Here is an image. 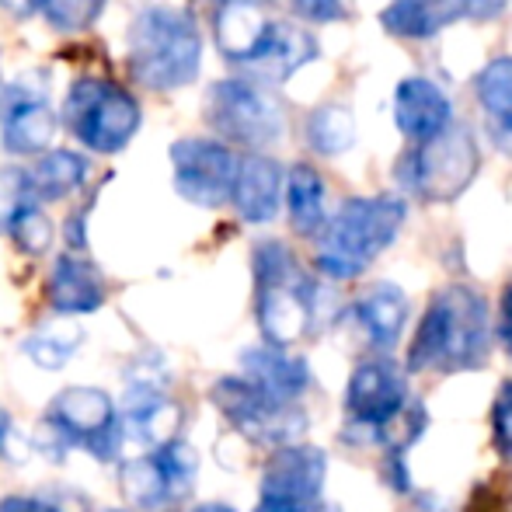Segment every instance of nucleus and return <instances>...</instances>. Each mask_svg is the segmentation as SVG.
Returning a JSON list of instances; mask_svg holds the SVG:
<instances>
[{
    "label": "nucleus",
    "instance_id": "f257e3e1",
    "mask_svg": "<svg viewBox=\"0 0 512 512\" xmlns=\"http://www.w3.org/2000/svg\"><path fill=\"white\" fill-rule=\"evenodd\" d=\"M492 349L488 304L471 286H443L429 300L415 338L408 345L411 373H464L478 370Z\"/></svg>",
    "mask_w": 512,
    "mask_h": 512
},
{
    "label": "nucleus",
    "instance_id": "f03ea898",
    "mask_svg": "<svg viewBox=\"0 0 512 512\" xmlns=\"http://www.w3.org/2000/svg\"><path fill=\"white\" fill-rule=\"evenodd\" d=\"M213 35L227 60L265 81H286L317 56L314 35L290 21H276L262 0H223Z\"/></svg>",
    "mask_w": 512,
    "mask_h": 512
},
{
    "label": "nucleus",
    "instance_id": "7ed1b4c3",
    "mask_svg": "<svg viewBox=\"0 0 512 512\" xmlns=\"http://www.w3.org/2000/svg\"><path fill=\"white\" fill-rule=\"evenodd\" d=\"M408 206L401 196H356L328 220L317 237L314 265L335 283L359 279L405 227Z\"/></svg>",
    "mask_w": 512,
    "mask_h": 512
},
{
    "label": "nucleus",
    "instance_id": "20e7f679",
    "mask_svg": "<svg viewBox=\"0 0 512 512\" xmlns=\"http://www.w3.org/2000/svg\"><path fill=\"white\" fill-rule=\"evenodd\" d=\"M317 286L283 241L255 248V317L265 345L290 349L314 328Z\"/></svg>",
    "mask_w": 512,
    "mask_h": 512
},
{
    "label": "nucleus",
    "instance_id": "39448f33",
    "mask_svg": "<svg viewBox=\"0 0 512 512\" xmlns=\"http://www.w3.org/2000/svg\"><path fill=\"white\" fill-rule=\"evenodd\" d=\"M203 39L182 7H147L129 28V70L150 91H175L196 81Z\"/></svg>",
    "mask_w": 512,
    "mask_h": 512
},
{
    "label": "nucleus",
    "instance_id": "423d86ee",
    "mask_svg": "<svg viewBox=\"0 0 512 512\" xmlns=\"http://www.w3.org/2000/svg\"><path fill=\"white\" fill-rule=\"evenodd\" d=\"M481 154L464 126H450L429 143H415L394 168L401 189L425 203H453L478 178Z\"/></svg>",
    "mask_w": 512,
    "mask_h": 512
},
{
    "label": "nucleus",
    "instance_id": "0eeeda50",
    "mask_svg": "<svg viewBox=\"0 0 512 512\" xmlns=\"http://www.w3.org/2000/svg\"><path fill=\"white\" fill-rule=\"evenodd\" d=\"M63 122L88 150L119 154L140 129V102L115 81L81 77L67 91Z\"/></svg>",
    "mask_w": 512,
    "mask_h": 512
},
{
    "label": "nucleus",
    "instance_id": "6e6552de",
    "mask_svg": "<svg viewBox=\"0 0 512 512\" xmlns=\"http://www.w3.org/2000/svg\"><path fill=\"white\" fill-rule=\"evenodd\" d=\"M213 405L220 408V415L234 425L241 436H248L251 443L272 446H297V439L307 429V415L297 401H279L272 394L258 391L251 380L244 377H220L209 391Z\"/></svg>",
    "mask_w": 512,
    "mask_h": 512
},
{
    "label": "nucleus",
    "instance_id": "1a4fd4ad",
    "mask_svg": "<svg viewBox=\"0 0 512 512\" xmlns=\"http://www.w3.org/2000/svg\"><path fill=\"white\" fill-rule=\"evenodd\" d=\"M206 119L220 136L241 147H269L283 136L286 115L276 98L248 77L213 84L206 98Z\"/></svg>",
    "mask_w": 512,
    "mask_h": 512
},
{
    "label": "nucleus",
    "instance_id": "9d476101",
    "mask_svg": "<svg viewBox=\"0 0 512 512\" xmlns=\"http://www.w3.org/2000/svg\"><path fill=\"white\" fill-rule=\"evenodd\" d=\"M46 425L74 446H84L95 460H115L126 443V429L112 398L98 387H67L46 411Z\"/></svg>",
    "mask_w": 512,
    "mask_h": 512
},
{
    "label": "nucleus",
    "instance_id": "9b49d317",
    "mask_svg": "<svg viewBox=\"0 0 512 512\" xmlns=\"http://www.w3.org/2000/svg\"><path fill=\"white\" fill-rule=\"evenodd\" d=\"M328 457L317 446H283L269 457L255 512H317L324 499Z\"/></svg>",
    "mask_w": 512,
    "mask_h": 512
},
{
    "label": "nucleus",
    "instance_id": "f8f14e48",
    "mask_svg": "<svg viewBox=\"0 0 512 512\" xmlns=\"http://www.w3.org/2000/svg\"><path fill=\"white\" fill-rule=\"evenodd\" d=\"M408 408V380L398 363L373 356L352 370L349 387H345V415L352 429H366L370 443H380L387 425L398 422Z\"/></svg>",
    "mask_w": 512,
    "mask_h": 512
},
{
    "label": "nucleus",
    "instance_id": "ddd939ff",
    "mask_svg": "<svg viewBox=\"0 0 512 512\" xmlns=\"http://www.w3.org/2000/svg\"><path fill=\"white\" fill-rule=\"evenodd\" d=\"M171 164H175V189L182 199L206 209H216L223 203H234L237 171L241 157L220 140L206 136H189L171 147Z\"/></svg>",
    "mask_w": 512,
    "mask_h": 512
},
{
    "label": "nucleus",
    "instance_id": "4468645a",
    "mask_svg": "<svg viewBox=\"0 0 512 512\" xmlns=\"http://www.w3.org/2000/svg\"><path fill=\"white\" fill-rule=\"evenodd\" d=\"M509 0H391L380 25L398 39H432L453 21H495Z\"/></svg>",
    "mask_w": 512,
    "mask_h": 512
},
{
    "label": "nucleus",
    "instance_id": "2eb2a0df",
    "mask_svg": "<svg viewBox=\"0 0 512 512\" xmlns=\"http://www.w3.org/2000/svg\"><path fill=\"white\" fill-rule=\"evenodd\" d=\"M0 122H4L7 154H49V143L56 136V115L42 88L21 81L14 84L0 102Z\"/></svg>",
    "mask_w": 512,
    "mask_h": 512
},
{
    "label": "nucleus",
    "instance_id": "dca6fc26",
    "mask_svg": "<svg viewBox=\"0 0 512 512\" xmlns=\"http://www.w3.org/2000/svg\"><path fill=\"white\" fill-rule=\"evenodd\" d=\"M394 122L411 143H429L453 126L446 95L425 77H408L394 91Z\"/></svg>",
    "mask_w": 512,
    "mask_h": 512
},
{
    "label": "nucleus",
    "instance_id": "f3484780",
    "mask_svg": "<svg viewBox=\"0 0 512 512\" xmlns=\"http://www.w3.org/2000/svg\"><path fill=\"white\" fill-rule=\"evenodd\" d=\"M241 377L251 380L258 391L279 401H297L310 387V370L304 356H293L279 345H251L241 352Z\"/></svg>",
    "mask_w": 512,
    "mask_h": 512
},
{
    "label": "nucleus",
    "instance_id": "a211bd4d",
    "mask_svg": "<svg viewBox=\"0 0 512 512\" xmlns=\"http://www.w3.org/2000/svg\"><path fill=\"white\" fill-rule=\"evenodd\" d=\"M119 418L126 436H136L140 443H154L157 450L175 443L178 408L171 405V398L161 391L157 380H136V384H129Z\"/></svg>",
    "mask_w": 512,
    "mask_h": 512
},
{
    "label": "nucleus",
    "instance_id": "6ab92c4d",
    "mask_svg": "<svg viewBox=\"0 0 512 512\" xmlns=\"http://www.w3.org/2000/svg\"><path fill=\"white\" fill-rule=\"evenodd\" d=\"M46 300L56 314H95L105 304V283L91 262L77 255H60L49 272Z\"/></svg>",
    "mask_w": 512,
    "mask_h": 512
},
{
    "label": "nucleus",
    "instance_id": "aec40b11",
    "mask_svg": "<svg viewBox=\"0 0 512 512\" xmlns=\"http://www.w3.org/2000/svg\"><path fill=\"white\" fill-rule=\"evenodd\" d=\"M279 199H283V168L272 157L262 154L244 157L234 185V206L241 213V220L248 223L276 220Z\"/></svg>",
    "mask_w": 512,
    "mask_h": 512
},
{
    "label": "nucleus",
    "instance_id": "412c9836",
    "mask_svg": "<svg viewBox=\"0 0 512 512\" xmlns=\"http://www.w3.org/2000/svg\"><path fill=\"white\" fill-rule=\"evenodd\" d=\"M352 314L373 349H394L408 324V297L394 283H377L356 300Z\"/></svg>",
    "mask_w": 512,
    "mask_h": 512
},
{
    "label": "nucleus",
    "instance_id": "4be33fe9",
    "mask_svg": "<svg viewBox=\"0 0 512 512\" xmlns=\"http://www.w3.org/2000/svg\"><path fill=\"white\" fill-rule=\"evenodd\" d=\"M122 495H126L129 506L143 509V512H157L164 509L168 502L182 499L175 488V481H171V474L164 471L161 457H157V450L150 453V457H133L122 464Z\"/></svg>",
    "mask_w": 512,
    "mask_h": 512
},
{
    "label": "nucleus",
    "instance_id": "5701e85b",
    "mask_svg": "<svg viewBox=\"0 0 512 512\" xmlns=\"http://www.w3.org/2000/svg\"><path fill=\"white\" fill-rule=\"evenodd\" d=\"M286 206H290V223L300 237H321L328 227L324 213V182L310 164H293L286 175Z\"/></svg>",
    "mask_w": 512,
    "mask_h": 512
},
{
    "label": "nucleus",
    "instance_id": "b1692460",
    "mask_svg": "<svg viewBox=\"0 0 512 512\" xmlns=\"http://www.w3.org/2000/svg\"><path fill=\"white\" fill-rule=\"evenodd\" d=\"M474 95L485 108L492 133L512 147V56H499L481 70Z\"/></svg>",
    "mask_w": 512,
    "mask_h": 512
},
{
    "label": "nucleus",
    "instance_id": "393cba45",
    "mask_svg": "<svg viewBox=\"0 0 512 512\" xmlns=\"http://www.w3.org/2000/svg\"><path fill=\"white\" fill-rule=\"evenodd\" d=\"M32 189L39 203H56V199L70 196L74 189H81L88 178V161L74 150H49L39 157L32 171Z\"/></svg>",
    "mask_w": 512,
    "mask_h": 512
},
{
    "label": "nucleus",
    "instance_id": "a878e982",
    "mask_svg": "<svg viewBox=\"0 0 512 512\" xmlns=\"http://www.w3.org/2000/svg\"><path fill=\"white\" fill-rule=\"evenodd\" d=\"M307 143L324 157H338L356 143V119L345 105L328 102L307 115Z\"/></svg>",
    "mask_w": 512,
    "mask_h": 512
},
{
    "label": "nucleus",
    "instance_id": "bb28decb",
    "mask_svg": "<svg viewBox=\"0 0 512 512\" xmlns=\"http://www.w3.org/2000/svg\"><path fill=\"white\" fill-rule=\"evenodd\" d=\"M84 331L74 324H56V328H42L25 338V356L32 359L39 370H63L81 349Z\"/></svg>",
    "mask_w": 512,
    "mask_h": 512
},
{
    "label": "nucleus",
    "instance_id": "cd10ccee",
    "mask_svg": "<svg viewBox=\"0 0 512 512\" xmlns=\"http://www.w3.org/2000/svg\"><path fill=\"white\" fill-rule=\"evenodd\" d=\"M32 203H39L32 189V175L21 168H0V230H11L21 209Z\"/></svg>",
    "mask_w": 512,
    "mask_h": 512
},
{
    "label": "nucleus",
    "instance_id": "c85d7f7f",
    "mask_svg": "<svg viewBox=\"0 0 512 512\" xmlns=\"http://www.w3.org/2000/svg\"><path fill=\"white\" fill-rule=\"evenodd\" d=\"M11 234L25 255H46L49 244H53V223H49V216L39 209V203H32L28 209H21Z\"/></svg>",
    "mask_w": 512,
    "mask_h": 512
},
{
    "label": "nucleus",
    "instance_id": "c756f323",
    "mask_svg": "<svg viewBox=\"0 0 512 512\" xmlns=\"http://www.w3.org/2000/svg\"><path fill=\"white\" fill-rule=\"evenodd\" d=\"M102 4L105 0H42V11H46L49 25L60 32H81L98 18Z\"/></svg>",
    "mask_w": 512,
    "mask_h": 512
},
{
    "label": "nucleus",
    "instance_id": "7c9ffc66",
    "mask_svg": "<svg viewBox=\"0 0 512 512\" xmlns=\"http://www.w3.org/2000/svg\"><path fill=\"white\" fill-rule=\"evenodd\" d=\"M157 457H161L164 471H168L171 481H175L178 495L192 492V481H196V471H199L196 450H192L189 443H182V439H175V443L161 446V450H157Z\"/></svg>",
    "mask_w": 512,
    "mask_h": 512
},
{
    "label": "nucleus",
    "instance_id": "2f4dec72",
    "mask_svg": "<svg viewBox=\"0 0 512 512\" xmlns=\"http://www.w3.org/2000/svg\"><path fill=\"white\" fill-rule=\"evenodd\" d=\"M492 436L502 457H512V380H506L492 408Z\"/></svg>",
    "mask_w": 512,
    "mask_h": 512
},
{
    "label": "nucleus",
    "instance_id": "473e14b6",
    "mask_svg": "<svg viewBox=\"0 0 512 512\" xmlns=\"http://www.w3.org/2000/svg\"><path fill=\"white\" fill-rule=\"evenodd\" d=\"M290 7L304 21H314V25H335V21H345V14H349L345 0H290Z\"/></svg>",
    "mask_w": 512,
    "mask_h": 512
},
{
    "label": "nucleus",
    "instance_id": "72a5a7b5",
    "mask_svg": "<svg viewBox=\"0 0 512 512\" xmlns=\"http://www.w3.org/2000/svg\"><path fill=\"white\" fill-rule=\"evenodd\" d=\"M499 338L506 345V352H512V283L502 293V307H499Z\"/></svg>",
    "mask_w": 512,
    "mask_h": 512
},
{
    "label": "nucleus",
    "instance_id": "f704fd0d",
    "mask_svg": "<svg viewBox=\"0 0 512 512\" xmlns=\"http://www.w3.org/2000/svg\"><path fill=\"white\" fill-rule=\"evenodd\" d=\"M0 512H60V509L46 506V502H39V499H21V495H11V499L0 502Z\"/></svg>",
    "mask_w": 512,
    "mask_h": 512
},
{
    "label": "nucleus",
    "instance_id": "c9c22d12",
    "mask_svg": "<svg viewBox=\"0 0 512 512\" xmlns=\"http://www.w3.org/2000/svg\"><path fill=\"white\" fill-rule=\"evenodd\" d=\"M0 7H4V11H11L14 18H28L32 11H39L42 0H0Z\"/></svg>",
    "mask_w": 512,
    "mask_h": 512
},
{
    "label": "nucleus",
    "instance_id": "e433bc0d",
    "mask_svg": "<svg viewBox=\"0 0 512 512\" xmlns=\"http://www.w3.org/2000/svg\"><path fill=\"white\" fill-rule=\"evenodd\" d=\"M11 436H14L11 415H7V411L0 408V457H11Z\"/></svg>",
    "mask_w": 512,
    "mask_h": 512
},
{
    "label": "nucleus",
    "instance_id": "4c0bfd02",
    "mask_svg": "<svg viewBox=\"0 0 512 512\" xmlns=\"http://www.w3.org/2000/svg\"><path fill=\"white\" fill-rule=\"evenodd\" d=\"M196 512H234V509H230V506H216V502H213V506H199Z\"/></svg>",
    "mask_w": 512,
    "mask_h": 512
}]
</instances>
